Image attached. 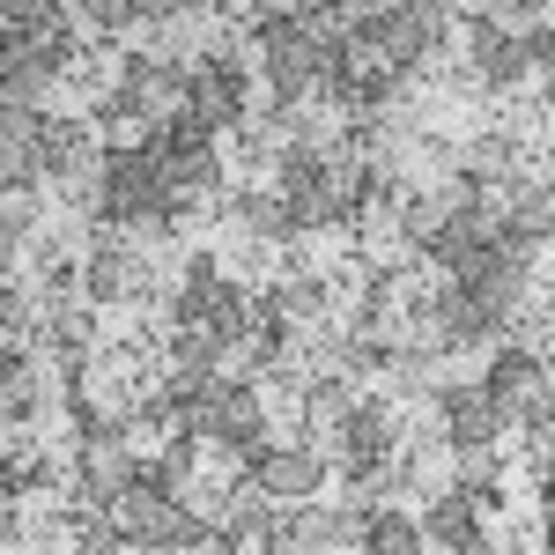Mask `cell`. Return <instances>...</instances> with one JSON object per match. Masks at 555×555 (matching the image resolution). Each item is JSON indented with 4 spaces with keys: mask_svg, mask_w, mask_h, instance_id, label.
<instances>
[{
    "mask_svg": "<svg viewBox=\"0 0 555 555\" xmlns=\"http://www.w3.org/2000/svg\"><path fill=\"white\" fill-rule=\"evenodd\" d=\"M245 467H253V481L267 489V496H282V504L319 496V474H326L311 452H297V444H253V452H245Z\"/></svg>",
    "mask_w": 555,
    "mask_h": 555,
    "instance_id": "cell-9",
    "label": "cell"
},
{
    "mask_svg": "<svg viewBox=\"0 0 555 555\" xmlns=\"http://www.w3.org/2000/svg\"><path fill=\"white\" fill-rule=\"evenodd\" d=\"M178 429H193V437H215V444H230V452H253L267 444V408H259V385H222L201 415H185Z\"/></svg>",
    "mask_w": 555,
    "mask_h": 555,
    "instance_id": "cell-3",
    "label": "cell"
},
{
    "mask_svg": "<svg viewBox=\"0 0 555 555\" xmlns=\"http://www.w3.org/2000/svg\"><path fill=\"white\" fill-rule=\"evenodd\" d=\"M230 215L245 222V237H267V245H282V237H304L297 215H289V193H230Z\"/></svg>",
    "mask_w": 555,
    "mask_h": 555,
    "instance_id": "cell-16",
    "label": "cell"
},
{
    "mask_svg": "<svg viewBox=\"0 0 555 555\" xmlns=\"http://www.w3.org/2000/svg\"><path fill=\"white\" fill-rule=\"evenodd\" d=\"M423 548H444V555H481V548H496V541L481 533V504H474L467 489L429 496V512H423Z\"/></svg>",
    "mask_w": 555,
    "mask_h": 555,
    "instance_id": "cell-7",
    "label": "cell"
},
{
    "mask_svg": "<svg viewBox=\"0 0 555 555\" xmlns=\"http://www.w3.org/2000/svg\"><path fill=\"white\" fill-rule=\"evenodd\" d=\"M8 8V30H44V23H60V0H0Z\"/></svg>",
    "mask_w": 555,
    "mask_h": 555,
    "instance_id": "cell-22",
    "label": "cell"
},
{
    "mask_svg": "<svg viewBox=\"0 0 555 555\" xmlns=\"http://www.w3.org/2000/svg\"><path fill=\"white\" fill-rule=\"evenodd\" d=\"M341 460H348V474H371L392 460V408L385 400H356L341 415Z\"/></svg>",
    "mask_w": 555,
    "mask_h": 555,
    "instance_id": "cell-11",
    "label": "cell"
},
{
    "mask_svg": "<svg viewBox=\"0 0 555 555\" xmlns=\"http://www.w3.org/2000/svg\"><path fill=\"white\" fill-rule=\"evenodd\" d=\"M437 415H444V437L452 444H496L512 415H504V400L489 392V385H444L437 392Z\"/></svg>",
    "mask_w": 555,
    "mask_h": 555,
    "instance_id": "cell-6",
    "label": "cell"
},
{
    "mask_svg": "<svg viewBox=\"0 0 555 555\" xmlns=\"http://www.w3.org/2000/svg\"><path fill=\"white\" fill-rule=\"evenodd\" d=\"M274 304H282V319H326V274H289Z\"/></svg>",
    "mask_w": 555,
    "mask_h": 555,
    "instance_id": "cell-20",
    "label": "cell"
},
{
    "mask_svg": "<svg viewBox=\"0 0 555 555\" xmlns=\"http://www.w3.org/2000/svg\"><path fill=\"white\" fill-rule=\"evenodd\" d=\"M253 30H259V67H267V89H274V104L289 112L297 96H311L319 89V75H326V44H319V30L304 23V15H253Z\"/></svg>",
    "mask_w": 555,
    "mask_h": 555,
    "instance_id": "cell-1",
    "label": "cell"
},
{
    "mask_svg": "<svg viewBox=\"0 0 555 555\" xmlns=\"http://www.w3.org/2000/svg\"><path fill=\"white\" fill-rule=\"evenodd\" d=\"M185 8H222V0H141L149 23H171V15H185Z\"/></svg>",
    "mask_w": 555,
    "mask_h": 555,
    "instance_id": "cell-23",
    "label": "cell"
},
{
    "mask_svg": "<svg viewBox=\"0 0 555 555\" xmlns=\"http://www.w3.org/2000/svg\"><path fill=\"white\" fill-rule=\"evenodd\" d=\"M467 60H474V75H481V82H496V89L526 82V67H533L526 38L496 30V15H474V23H467Z\"/></svg>",
    "mask_w": 555,
    "mask_h": 555,
    "instance_id": "cell-8",
    "label": "cell"
},
{
    "mask_svg": "<svg viewBox=\"0 0 555 555\" xmlns=\"http://www.w3.org/2000/svg\"><path fill=\"white\" fill-rule=\"evenodd\" d=\"M504 222L526 237H555V178H504Z\"/></svg>",
    "mask_w": 555,
    "mask_h": 555,
    "instance_id": "cell-14",
    "label": "cell"
},
{
    "mask_svg": "<svg viewBox=\"0 0 555 555\" xmlns=\"http://www.w3.org/2000/svg\"><path fill=\"white\" fill-rule=\"evenodd\" d=\"M541 548H555V496H548V512H541Z\"/></svg>",
    "mask_w": 555,
    "mask_h": 555,
    "instance_id": "cell-25",
    "label": "cell"
},
{
    "mask_svg": "<svg viewBox=\"0 0 555 555\" xmlns=\"http://www.w3.org/2000/svg\"><path fill=\"white\" fill-rule=\"evenodd\" d=\"M489 392H496V400H504V415H533V408H548L555 392H548V356H533V348H496V356H489Z\"/></svg>",
    "mask_w": 555,
    "mask_h": 555,
    "instance_id": "cell-5",
    "label": "cell"
},
{
    "mask_svg": "<svg viewBox=\"0 0 555 555\" xmlns=\"http://www.w3.org/2000/svg\"><path fill=\"white\" fill-rule=\"evenodd\" d=\"M548 96H555V60H548Z\"/></svg>",
    "mask_w": 555,
    "mask_h": 555,
    "instance_id": "cell-26",
    "label": "cell"
},
{
    "mask_svg": "<svg viewBox=\"0 0 555 555\" xmlns=\"http://www.w3.org/2000/svg\"><path fill=\"white\" fill-rule=\"evenodd\" d=\"M363 548H371V555H400V548H423V518L392 512V504H378V512H363Z\"/></svg>",
    "mask_w": 555,
    "mask_h": 555,
    "instance_id": "cell-17",
    "label": "cell"
},
{
    "mask_svg": "<svg viewBox=\"0 0 555 555\" xmlns=\"http://www.w3.org/2000/svg\"><path fill=\"white\" fill-rule=\"evenodd\" d=\"M548 392H555V356H548Z\"/></svg>",
    "mask_w": 555,
    "mask_h": 555,
    "instance_id": "cell-27",
    "label": "cell"
},
{
    "mask_svg": "<svg viewBox=\"0 0 555 555\" xmlns=\"http://www.w3.org/2000/svg\"><path fill=\"white\" fill-rule=\"evenodd\" d=\"M127 222H104L96 237H89V267H82V297L89 304H127L141 297V282H149V267L127 253Z\"/></svg>",
    "mask_w": 555,
    "mask_h": 555,
    "instance_id": "cell-2",
    "label": "cell"
},
{
    "mask_svg": "<svg viewBox=\"0 0 555 555\" xmlns=\"http://www.w3.org/2000/svg\"><path fill=\"white\" fill-rule=\"evenodd\" d=\"M30 230H38V201H30V185H8V208H0V237H8V253H15Z\"/></svg>",
    "mask_w": 555,
    "mask_h": 555,
    "instance_id": "cell-21",
    "label": "cell"
},
{
    "mask_svg": "<svg viewBox=\"0 0 555 555\" xmlns=\"http://www.w3.org/2000/svg\"><path fill=\"white\" fill-rule=\"evenodd\" d=\"M127 89L149 104V127L193 112V67H178V60H127Z\"/></svg>",
    "mask_w": 555,
    "mask_h": 555,
    "instance_id": "cell-10",
    "label": "cell"
},
{
    "mask_svg": "<svg viewBox=\"0 0 555 555\" xmlns=\"http://www.w3.org/2000/svg\"><path fill=\"white\" fill-rule=\"evenodd\" d=\"M541 0H474V15H533Z\"/></svg>",
    "mask_w": 555,
    "mask_h": 555,
    "instance_id": "cell-24",
    "label": "cell"
},
{
    "mask_svg": "<svg viewBox=\"0 0 555 555\" xmlns=\"http://www.w3.org/2000/svg\"><path fill=\"white\" fill-rule=\"evenodd\" d=\"M348 408H356L348 378H311V385H304V423H311V429H319V423H334V429H341Z\"/></svg>",
    "mask_w": 555,
    "mask_h": 555,
    "instance_id": "cell-19",
    "label": "cell"
},
{
    "mask_svg": "<svg viewBox=\"0 0 555 555\" xmlns=\"http://www.w3.org/2000/svg\"><path fill=\"white\" fill-rule=\"evenodd\" d=\"M30 149H38L44 178L89 171V127L82 119H44V112H30Z\"/></svg>",
    "mask_w": 555,
    "mask_h": 555,
    "instance_id": "cell-12",
    "label": "cell"
},
{
    "mask_svg": "<svg viewBox=\"0 0 555 555\" xmlns=\"http://www.w3.org/2000/svg\"><path fill=\"white\" fill-rule=\"evenodd\" d=\"M193 119H208L215 133L245 119V67H237V52H230V44H215L208 60L193 67Z\"/></svg>",
    "mask_w": 555,
    "mask_h": 555,
    "instance_id": "cell-4",
    "label": "cell"
},
{
    "mask_svg": "<svg viewBox=\"0 0 555 555\" xmlns=\"http://www.w3.org/2000/svg\"><path fill=\"white\" fill-rule=\"evenodd\" d=\"M38 341L60 356V363H82L89 348H96V319H89V304L75 297H60L52 311H44V326H38Z\"/></svg>",
    "mask_w": 555,
    "mask_h": 555,
    "instance_id": "cell-15",
    "label": "cell"
},
{
    "mask_svg": "<svg viewBox=\"0 0 555 555\" xmlns=\"http://www.w3.org/2000/svg\"><path fill=\"white\" fill-rule=\"evenodd\" d=\"M467 171L481 178V185H496V178H518V141L512 133H481L467 149Z\"/></svg>",
    "mask_w": 555,
    "mask_h": 555,
    "instance_id": "cell-18",
    "label": "cell"
},
{
    "mask_svg": "<svg viewBox=\"0 0 555 555\" xmlns=\"http://www.w3.org/2000/svg\"><path fill=\"white\" fill-rule=\"evenodd\" d=\"M222 548H282V518H274V496L267 489H237L230 504V526H222Z\"/></svg>",
    "mask_w": 555,
    "mask_h": 555,
    "instance_id": "cell-13",
    "label": "cell"
}]
</instances>
